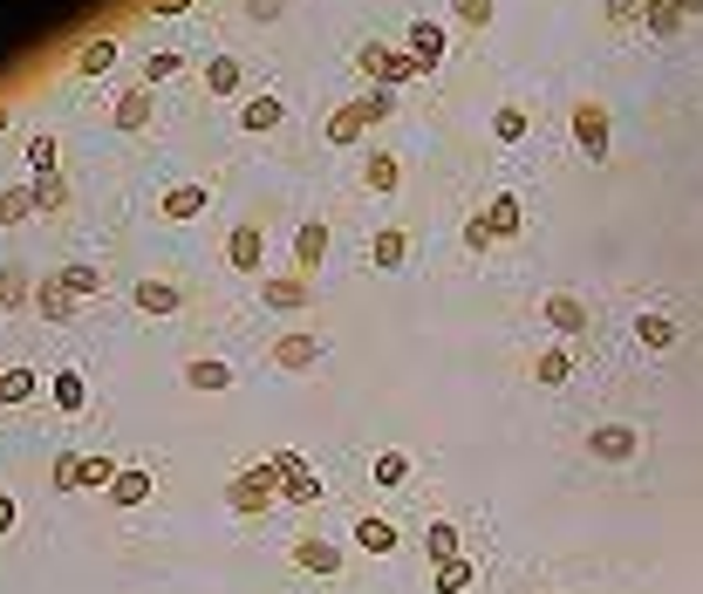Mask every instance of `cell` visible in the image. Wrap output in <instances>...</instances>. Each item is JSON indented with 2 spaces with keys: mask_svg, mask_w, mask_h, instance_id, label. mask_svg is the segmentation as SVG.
Returning a JSON list of instances; mask_svg holds the SVG:
<instances>
[{
  "mask_svg": "<svg viewBox=\"0 0 703 594\" xmlns=\"http://www.w3.org/2000/svg\"><path fill=\"white\" fill-rule=\"evenodd\" d=\"M464 247H472V253H485V247H492V226H485V206H479L472 219H464Z\"/></svg>",
  "mask_w": 703,
  "mask_h": 594,
  "instance_id": "bcb514c9",
  "label": "cell"
},
{
  "mask_svg": "<svg viewBox=\"0 0 703 594\" xmlns=\"http://www.w3.org/2000/svg\"><path fill=\"white\" fill-rule=\"evenodd\" d=\"M28 165H34V178H49L55 165H62V144L42 131V137H28Z\"/></svg>",
  "mask_w": 703,
  "mask_h": 594,
  "instance_id": "ab89813d",
  "label": "cell"
},
{
  "mask_svg": "<svg viewBox=\"0 0 703 594\" xmlns=\"http://www.w3.org/2000/svg\"><path fill=\"white\" fill-rule=\"evenodd\" d=\"M28 191H34V212H62V206H69V185H62L55 171H49V178H34Z\"/></svg>",
  "mask_w": 703,
  "mask_h": 594,
  "instance_id": "60d3db41",
  "label": "cell"
},
{
  "mask_svg": "<svg viewBox=\"0 0 703 594\" xmlns=\"http://www.w3.org/2000/svg\"><path fill=\"white\" fill-rule=\"evenodd\" d=\"M526 131H533V116H526L520 103H499V110H492V137H499V144H520Z\"/></svg>",
  "mask_w": 703,
  "mask_h": 594,
  "instance_id": "d6a6232c",
  "label": "cell"
},
{
  "mask_svg": "<svg viewBox=\"0 0 703 594\" xmlns=\"http://www.w3.org/2000/svg\"><path fill=\"white\" fill-rule=\"evenodd\" d=\"M356 546L382 561V553H397V527H389L382 512H363V520H356Z\"/></svg>",
  "mask_w": 703,
  "mask_h": 594,
  "instance_id": "cb8c5ba5",
  "label": "cell"
},
{
  "mask_svg": "<svg viewBox=\"0 0 703 594\" xmlns=\"http://www.w3.org/2000/svg\"><path fill=\"white\" fill-rule=\"evenodd\" d=\"M260 294H266V308H281V314H294V308H307V301H315L307 273H281V281H266Z\"/></svg>",
  "mask_w": 703,
  "mask_h": 594,
  "instance_id": "ffe728a7",
  "label": "cell"
},
{
  "mask_svg": "<svg viewBox=\"0 0 703 594\" xmlns=\"http://www.w3.org/2000/svg\"><path fill=\"white\" fill-rule=\"evenodd\" d=\"M382 116H389V90H369V96H356V103H342V110L328 116V144H363L369 124H382Z\"/></svg>",
  "mask_w": 703,
  "mask_h": 594,
  "instance_id": "7a4b0ae2",
  "label": "cell"
},
{
  "mask_svg": "<svg viewBox=\"0 0 703 594\" xmlns=\"http://www.w3.org/2000/svg\"><path fill=\"white\" fill-rule=\"evenodd\" d=\"M423 553H431V567L458 561V527L451 520H431V527H423Z\"/></svg>",
  "mask_w": 703,
  "mask_h": 594,
  "instance_id": "1f68e13d",
  "label": "cell"
},
{
  "mask_svg": "<svg viewBox=\"0 0 703 594\" xmlns=\"http://www.w3.org/2000/svg\"><path fill=\"white\" fill-rule=\"evenodd\" d=\"M642 21H649V34H655V42H676V34H683V14L670 8V0H649V8H642Z\"/></svg>",
  "mask_w": 703,
  "mask_h": 594,
  "instance_id": "e575fe53",
  "label": "cell"
},
{
  "mask_svg": "<svg viewBox=\"0 0 703 594\" xmlns=\"http://www.w3.org/2000/svg\"><path fill=\"white\" fill-rule=\"evenodd\" d=\"M28 301H34V314H42V322H69V314H75V301H69L55 281H42V288H34Z\"/></svg>",
  "mask_w": 703,
  "mask_h": 594,
  "instance_id": "836d02e7",
  "label": "cell"
},
{
  "mask_svg": "<svg viewBox=\"0 0 703 594\" xmlns=\"http://www.w3.org/2000/svg\"><path fill=\"white\" fill-rule=\"evenodd\" d=\"M75 465H83V451H62L55 458V492H75Z\"/></svg>",
  "mask_w": 703,
  "mask_h": 594,
  "instance_id": "7dc6e473",
  "label": "cell"
},
{
  "mask_svg": "<svg viewBox=\"0 0 703 594\" xmlns=\"http://www.w3.org/2000/svg\"><path fill=\"white\" fill-rule=\"evenodd\" d=\"M225 506L240 512V520H260V512L281 506V471H273V458H253L240 479L225 486Z\"/></svg>",
  "mask_w": 703,
  "mask_h": 594,
  "instance_id": "6da1fadb",
  "label": "cell"
},
{
  "mask_svg": "<svg viewBox=\"0 0 703 594\" xmlns=\"http://www.w3.org/2000/svg\"><path fill=\"white\" fill-rule=\"evenodd\" d=\"M417 62H410V49H389V62H382V75H376V90H403V83H417Z\"/></svg>",
  "mask_w": 703,
  "mask_h": 594,
  "instance_id": "d590c367",
  "label": "cell"
},
{
  "mask_svg": "<svg viewBox=\"0 0 703 594\" xmlns=\"http://www.w3.org/2000/svg\"><path fill=\"white\" fill-rule=\"evenodd\" d=\"M49 281L69 294V301H90V294H103V267H90V260H69V267H55Z\"/></svg>",
  "mask_w": 703,
  "mask_h": 594,
  "instance_id": "9a60e30c",
  "label": "cell"
},
{
  "mask_svg": "<svg viewBox=\"0 0 703 594\" xmlns=\"http://www.w3.org/2000/svg\"><path fill=\"white\" fill-rule=\"evenodd\" d=\"M49 396H55L62 417H83V410H90V389H83V376H75V369H55V376H49Z\"/></svg>",
  "mask_w": 703,
  "mask_h": 594,
  "instance_id": "7402d4cb",
  "label": "cell"
},
{
  "mask_svg": "<svg viewBox=\"0 0 703 594\" xmlns=\"http://www.w3.org/2000/svg\"><path fill=\"white\" fill-rule=\"evenodd\" d=\"M281 124H287V103L273 96V90H260V96H246V103H240V131L266 137V131H281Z\"/></svg>",
  "mask_w": 703,
  "mask_h": 594,
  "instance_id": "4fadbf2b",
  "label": "cell"
},
{
  "mask_svg": "<svg viewBox=\"0 0 703 594\" xmlns=\"http://www.w3.org/2000/svg\"><path fill=\"white\" fill-rule=\"evenodd\" d=\"M116 69V34H96V42L75 49V75H109Z\"/></svg>",
  "mask_w": 703,
  "mask_h": 594,
  "instance_id": "f1b7e54d",
  "label": "cell"
},
{
  "mask_svg": "<svg viewBox=\"0 0 703 594\" xmlns=\"http://www.w3.org/2000/svg\"><path fill=\"white\" fill-rule=\"evenodd\" d=\"M642 8H649V0H601V14H608L615 28H629V21H642Z\"/></svg>",
  "mask_w": 703,
  "mask_h": 594,
  "instance_id": "f6af8a7d",
  "label": "cell"
},
{
  "mask_svg": "<svg viewBox=\"0 0 703 594\" xmlns=\"http://www.w3.org/2000/svg\"><path fill=\"white\" fill-rule=\"evenodd\" d=\"M130 301H137V314H150V322H165V314H178V308H185V294H178L171 281H137V288H130Z\"/></svg>",
  "mask_w": 703,
  "mask_h": 594,
  "instance_id": "2e32d148",
  "label": "cell"
},
{
  "mask_svg": "<svg viewBox=\"0 0 703 594\" xmlns=\"http://www.w3.org/2000/svg\"><path fill=\"white\" fill-rule=\"evenodd\" d=\"M34 212V191L28 185H8V191H0V226H21Z\"/></svg>",
  "mask_w": 703,
  "mask_h": 594,
  "instance_id": "b9f144b4",
  "label": "cell"
},
{
  "mask_svg": "<svg viewBox=\"0 0 703 594\" xmlns=\"http://www.w3.org/2000/svg\"><path fill=\"white\" fill-rule=\"evenodd\" d=\"M0 131H8V103H0Z\"/></svg>",
  "mask_w": 703,
  "mask_h": 594,
  "instance_id": "816d5d0a",
  "label": "cell"
},
{
  "mask_svg": "<svg viewBox=\"0 0 703 594\" xmlns=\"http://www.w3.org/2000/svg\"><path fill=\"white\" fill-rule=\"evenodd\" d=\"M191 0H150V14H185Z\"/></svg>",
  "mask_w": 703,
  "mask_h": 594,
  "instance_id": "681fc988",
  "label": "cell"
},
{
  "mask_svg": "<svg viewBox=\"0 0 703 594\" xmlns=\"http://www.w3.org/2000/svg\"><path fill=\"white\" fill-rule=\"evenodd\" d=\"M539 314H546V329H560V335H588L595 329V314H588V301L580 294H567V288H554L539 301Z\"/></svg>",
  "mask_w": 703,
  "mask_h": 594,
  "instance_id": "ba28073f",
  "label": "cell"
},
{
  "mask_svg": "<svg viewBox=\"0 0 703 594\" xmlns=\"http://www.w3.org/2000/svg\"><path fill=\"white\" fill-rule=\"evenodd\" d=\"M382 62H389V42H363V49H356V69L369 75V83L382 75Z\"/></svg>",
  "mask_w": 703,
  "mask_h": 594,
  "instance_id": "ee69618b",
  "label": "cell"
},
{
  "mask_svg": "<svg viewBox=\"0 0 703 594\" xmlns=\"http://www.w3.org/2000/svg\"><path fill=\"white\" fill-rule=\"evenodd\" d=\"M567 376H574V355H567L560 342H546V348L533 355V383H546V389H560Z\"/></svg>",
  "mask_w": 703,
  "mask_h": 594,
  "instance_id": "484cf974",
  "label": "cell"
},
{
  "mask_svg": "<svg viewBox=\"0 0 703 594\" xmlns=\"http://www.w3.org/2000/svg\"><path fill=\"white\" fill-rule=\"evenodd\" d=\"M225 267L232 273H260L266 267V232L246 219V226H232V240H225Z\"/></svg>",
  "mask_w": 703,
  "mask_h": 594,
  "instance_id": "30bf717a",
  "label": "cell"
},
{
  "mask_svg": "<svg viewBox=\"0 0 703 594\" xmlns=\"http://www.w3.org/2000/svg\"><path fill=\"white\" fill-rule=\"evenodd\" d=\"M206 90H212V96H240V90H246V62H240V55H212V62H206Z\"/></svg>",
  "mask_w": 703,
  "mask_h": 594,
  "instance_id": "44dd1931",
  "label": "cell"
},
{
  "mask_svg": "<svg viewBox=\"0 0 703 594\" xmlns=\"http://www.w3.org/2000/svg\"><path fill=\"white\" fill-rule=\"evenodd\" d=\"M369 479H376V492H397V486H410V451H376Z\"/></svg>",
  "mask_w": 703,
  "mask_h": 594,
  "instance_id": "f546056e",
  "label": "cell"
},
{
  "mask_svg": "<svg viewBox=\"0 0 703 594\" xmlns=\"http://www.w3.org/2000/svg\"><path fill=\"white\" fill-rule=\"evenodd\" d=\"M403 260H410V226H382L376 240H369V267L376 273H397Z\"/></svg>",
  "mask_w": 703,
  "mask_h": 594,
  "instance_id": "5bb4252c",
  "label": "cell"
},
{
  "mask_svg": "<svg viewBox=\"0 0 703 594\" xmlns=\"http://www.w3.org/2000/svg\"><path fill=\"white\" fill-rule=\"evenodd\" d=\"M21 294H34V288H28V273H21V267H0V308H14Z\"/></svg>",
  "mask_w": 703,
  "mask_h": 594,
  "instance_id": "7bdbcfd3",
  "label": "cell"
},
{
  "mask_svg": "<svg viewBox=\"0 0 703 594\" xmlns=\"http://www.w3.org/2000/svg\"><path fill=\"white\" fill-rule=\"evenodd\" d=\"M472 574H479V567L458 553V561H444V567L431 574V594H464V587H472Z\"/></svg>",
  "mask_w": 703,
  "mask_h": 594,
  "instance_id": "74e56055",
  "label": "cell"
},
{
  "mask_svg": "<svg viewBox=\"0 0 703 594\" xmlns=\"http://www.w3.org/2000/svg\"><path fill=\"white\" fill-rule=\"evenodd\" d=\"M287 561H294L301 574H322V581H335V574H342V546H335V540H322V533H301V540L287 546Z\"/></svg>",
  "mask_w": 703,
  "mask_h": 594,
  "instance_id": "52a82bcc",
  "label": "cell"
},
{
  "mask_svg": "<svg viewBox=\"0 0 703 594\" xmlns=\"http://www.w3.org/2000/svg\"><path fill=\"white\" fill-rule=\"evenodd\" d=\"M266 355H273V369H287V376H307V369H322V355H328V342H322L315 329H287V335L273 342Z\"/></svg>",
  "mask_w": 703,
  "mask_h": 594,
  "instance_id": "277c9868",
  "label": "cell"
},
{
  "mask_svg": "<svg viewBox=\"0 0 703 594\" xmlns=\"http://www.w3.org/2000/svg\"><path fill=\"white\" fill-rule=\"evenodd\" d=\"M574 150L595 157V165L608 157V110L601 103H574Z\"/></svg>",
  "mask_w": 703,
  "mask_h": 594,
  "instance_id": "9c48e42d",
  "label": "cell"
},
{
  "mask_svg": "<svg viewBox=\"0 0 703 594\" xmlns=\"http://www.w3.org/2000/svg\"><path fill=\"white\" fill-rule=\"evenodd\" d=\"M363 185H369L376 198H389V191L403 185V157H397V150H369V157H363Z\"/></svg>",
  "mask_w": 703,
  "mask_h": 594,
  "instance_id": "e0dca14e",
  "label": "cell"
},
{
  "mask_svg": "<svg viewBox=\"0 0 703 594\" xmlns=\"http://www.w3.org/2000/svg\"><path fill=\"white\" fill-rule=\"evenodd\" d=\"M150 486H158V479H150L144 465H124V471L109 479V506H144V499H150Z\"/></svg>",
  "mask_w": 703,
  "mask_h": 594,
  "instance_id": "603a6c76",
  "label": "cell"
},
{
  "mask_svg": "<svg viewBox=\"0 0 703 594\" xmlns=\"http://www.w3.org/2000/svg\"><path fill=\"white\" fill-rule=\"evenodd\" d=\"M294 260H301V273H315V267L328 260V226H322V219H307V226L294 232Z\"/></svg>",
  "mask_w": 703,
  "mask_h": 594,
  "instance_id": "d4e9b609",
  "label": "cell"
},
{
  "mask_svg": "<svg viewBox=\"0 0 703 594\" xmlns=\"http://www.w3.org/2000/svg\"><path fill=\"white\" fill-rule=\"evenodd\" d=\"M116 471H124V465H116L109 451H83V465H75V486H96V492H109V479H116Z\"/></svg>",
  "mask_w": 703,
  "mask_h": 594,
  "instance_id": "4dcf8cb0",
  "label": "cell"
},
{
  "mask_svg": "<svg viewBox=\"0 0 703 594\" xmlns=\"http://www.w3.org/2000/svg\"><path fill=\"white\" fill-rule=\"evenodd\" d=\"M403 49H410V62L431 75V69H444V49H451V34H444V21H431V14H417L410 28H403Z\"/></svg>",
  "mask_w": 703,
  "mask_h": 594,
  "instance_id": "5b68a950",
  "label": "cell"
},
{
  "mask_svg": "<svg viewBox=\"0 0 703 594\" xmlns=\"http://www.w3.org/2000/svg\"><path fill=\"white\" fill-rule=\"evenodd\" d=\"M492 14H499V0H451V21H458V28H472V34H485Z\"/></svg>",
  "mask_w": 703,
  "mask_h": 594,
  "instance_id": "8d00e7d4",
  "label": "cell"
},
{
  "mask_svg": "<svg viewBox=\"0 0 703 594\" xmlns=\"http://www.w3.org/2000/svg\"><path fill=\"white\" fill-rule=\"evenodd\" d=\"M185 383L199 396H225L232 389V363H219V355H199V363H185Z\"/></svg>",
  "mask_w": 703,
  "mask_h": 594,
  "instance_id": "d6986e66",
  "label": "cell"
},
{
  "mask_svg": "<svg viewBox=\"0 0 703 594\" xmlns=\"http://www.w3.org/2000/svg\"><path fill=\"white\" fill-rule=\"evenodd\" d=\"M588 451H595L601 465H629V458L642 451V430H636V424H595V430H588Z\"/></svg>",
  "mask_w": 703,
  "mask_h": 594,
  "instance_id": "8992f818",
  "label": "cell"
},
{
  "mask_svg": "<svg viewBox=\"0 0 703 594\" xmlns=\"http://www.w3.org/2000/svg\"><path fill=\"white\" fill-rule=\"evenodd\" d=\"M670 8H676V14H703V0H670Z\"/></svg>",
  "mask_w": 703,
  "mask_h": 594,
  "instance_id": "f907efd6",
  "label": "cell"
},
{
  "mask_svg": "<svg viewBox=\"0 0 703 594\" xmlns=\"http://www.w3.org/2000/svg\"><path fill=\"white\" fill-rule=\"evenodd\" d=\"M34 396H42V376H34V369H0V404H8V410H21V404H34Z\"/></svg>",
  "mask_w": 703,
  "mask_h": 594,
  "instance_id": "4316f807",
  "label": "cell"
},
{
  "mask_svg": "<svg viewBox=\"0 0 703 594\" xmlns=\"http://www.w3.org/2000/svg\"><path fill=\"white\" fill-rule=\"evenodd\" d=\"M171 75H185V55H178V49H150V62H144V90L171 83Z\"/></svg>",
  "mask_w": 703,
  "mask_h": 594,
  "instance_id": "f35d334b",
  "label": "cell"
},
{
  "mask_svg": "<svg viewBox=\"0 0 703 594\" xmlns=\"http://www.w3.org/2000/svg\"><path fill=\"white\" fill-rule=\"evenodd\" d=\"M8 533H14V499L0 492V540H8Z\"/></svg>",
  "mask_w": 703,
  "mask_h": 594,
  "instance_id": "c3c4849f",
  "label": "cell"
},
{
  "mask_svg": "<svg viewBox=\"0 0 703 594\" xmlns=\"http://www.w3.org/2000/svg\"><path fill=\"white\" fill-rule=\"evenodd\" d=\"M485 226H492V247H499V240H513V232L526 226L520 198H513V191H492V198H485Z\"/></svg>",
  "mask_w": 703,
  "mask_h": 594,
  "instance_id": "ac0fdd59",
  "label": "cell"
},
{
  "mask_svg": "<svg viewBox=\"0 0 703 594\" xmlns=\"http://www.w3.org/2000/svg\"><path fill=\"white\" fill-rule=\"evenodd\" d=\"M273 471H281V506H322V471H307V451H273Z\"/></svg>",
  "mask_w": 703,
  "mask_h": 594,
  "instance_id": "3957f363",
  "label": "cell"
},
{
  "mask_svg": "<svg viewBox=\"0 0 703 594\" xmlns=\"http://www.w3.org/2000/svg\"><path fill=\"white\" fill-rule=\"evenodd\" d=\"M109 124L116 131H150V124H158V96H150V90H124V96H116V110H109Z\"/></svg>",
  "mask_w": 703,
  "mask_h": 594,
  "instance_id": "7c38bea8",
  "label": "cell"
},
{
  "mask_svg": "<svg viewBox=\"0 0 703 594\" xmlns=\"http://www.w3.org/2000/svg\"><path fill=\"white\" fill-rule=\"evenodd\" d=\"M0 314H8V308H0Z\"/></svg>",
  "mask_w": 703,
  "mask_h": 594,
  "instance_id": "f5cc1de1",
  "label": "cell"
},
{
  "mask_svg": "<svg viewBox=\"0 0 703 594\" xmlns=\"http://www.w3.org/2000/svg\"><path fill=\"white\" fill-rule=\"evenodd\" d=\"M212 206V185H171L165 191V219H199Z\"/></svg>",
  "mask_w": 703,
  "mask_h": 594,
  "instance_id": "83f0119b",
  "label": "cell"
},
{
  "mask_svg": "<svg viewBox=\"0 0 703 594\" xmlns=\"http://www.w3.org/2000/svg\"><path fill=\"white\" fill-rule=\"evenodd\" d=\"M636 342H642L649 355H670V348L683 342V329H676V314H662V308H642V314H636Z\"/></svg>",
  "mask_w": 703,
  "mask_h": 594,
  "instance_id": "8fae6325",
  "label": "cell"
}]
</instances>
